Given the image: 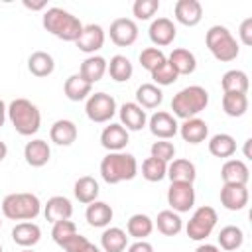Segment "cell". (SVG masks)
<instances>
[{"label":"cell","instance_id":"obj_1","mask_svg":"<svg viewBox=\"0 0 252 252\" xmlns=\"http://www.w3.org/2000/svg\"><path fill=\"white\" fill-rule=\"evenodd\" d=\"M138 175V161L128 152H108L100 159V177L108 185L130 181Z\"/></svg>","mask_w":252,"mask_h":252},{"label":"cell","instance_id":"obj_2","mask_svg":"<svg viewBox=\"0 0 252 252\" xmlns=\"http://www.w3.org/2000/svg\"><path fill=\"white\" fill-rule=\"evenodd\" d=\"M41 24L45 28V32H49L51 35L63 39V41H77V37L83 32V24L77 16H73L71 12L63 10V8H47L43 12Z\"/></svg>","mask_w":252,"mask_h":252},{"label":"cell","instance_id":"obj_3","mask_svg":"<svg viewBox=\"0 0 252 252\" xmlns=\"http://www.w3.org/2000/svg\"><path fill=\"white\" fill-rule=\"evenodd\" d=\"M209 104V93L205 87L201 85H189L185 89H181L177 94H173L171 98V110L175 118L187 120V118H195L199 112H203Z\"/></svg>","mask_w":252,"mask_h":252},{"label":"cell","instance_id":"obj_4","mask_svg":"<svg viewBox=\"0 0 252 252\" xmlns=\"http://www.w3.org/2000/svg\"><path fill=\"white\" fill-rule=\"evenodd\" d=\"M8 118L20 136H33L41 126V112L28 98H14L8 104Z\"/></svg>","mask_w":252,"mask_h":252},{"label":"cell","instance_id":"obj_5","mask_svg":"<svg viewBox=\"0 0 252 252\" xmlns=\"http://www.w3.org/2000/svg\"><path fill=\"white\" fill-rule=\"evenodd\" d=\"M205 43L211 51V55L220 61V63H230L238 57L240 53V47H238V41L236 37L230 33V30L226 26H211L205 33Z\"/></svg>","mask_w":252,"mask_h":252},{"label":"cell","instance_id":"obj_6","mask_svg":"<svg viewBox=\"0 0 252 252\" xmlns=\"http://www.w3.org/2000/svg\"><path fill=\"white\" fill-rule=\"evenodd\" d=\"M0 209L10 220H33L41 213V201L33 193H10L2 199Z\"/></svg>","mask_w":252,"mask_h":252},{"label":"cell","instance_id":"obj_7","mask_svg":"<svg viewBox=\"0 0 252 252\" xmlns=\"http://www.w3.org/2000/svg\"><path fill=\"white\" fill-rule=\"evenodd\" d=\"M217 220H219V215L213 207L209 205H203V207H197L191 215V219L187 220V226H185V232L191 240L195 242H201L205 240L207 236H211V232L215 230L217 226Z\"/></svg>","mask_w":252,"mask_h":252},{"label":"cell","instance_id":"obj_8","mask_svg":"<svg viewBox=\"0 0 252 252\" xmlns=\"http://www.w3.org/2000/svg\"><path fill=\"white\" fill-rule=\"evenodd\" d=\"M116 112H118L116 100H114L112 94H106V93H94L85 102V114H87V118L91 122H96V124L110 122Z\"/></svg>","mask_w":252,"mask_h":252},{"label":"cell","instance_id":"obj_9","mask_svg":"<svg viewBox=\"0 0 252 252\" xmlns=\"http://www.w3.org/2000/svg\"><path fill=\"white\" fill-rule=\"evenodd\" d=\"M167 205L175 213H189L195 205L193 183H171L167 189Z\"/></svg>","mask_w":252,"mask_h":252},{"label":"cell","instance_id":"obj_10","mask_svg":"<svg viewBox=\"0 0 252 252\" xmlns=\"http://www.w3.org/2000/svg\"><path fill=\"white\" fill-rule=\"evenodd\" d=\"M148 128L158 140H171L179 132V122L171 112L158 110L148 118Z\"/></svg>","mask_w":252,"mask_h":252},{"label":"cell","instance_id":"obj_11","mask_svg":"<svg viewBox=\"0 0 252 252\" xmlns=\"http://www.w3.org/2000/svg\"><path fill=\"white\" fill-rule=\"evenodd\" d=\"M110 41L118 47H130L138 39V26L132 18H116L110 24Z\"/></svg>","mask_w":252,"mask_h":252},{"label":"cell","instance_id":"obj_12","mask_svg":"<svg viewBox=\"0 0 252 252\" xmlns=\"http://www.w3.org/2000/svg\"><path fill=\"white\" fill-rule=\"evenodd\" d=\"M104 37L106 35H104L102 26H98V24H87V26H83V32L77 37L75 45H77L79 51H83L87 55H96V51L102 49V45H104Z\"/></svg>","mask_w":252,"mask_h":252},{"label":"cell","instance_id":"obj_13","mask_svg":"<svg viewBox=\"0 0 252 252\" xmlns=\"http://www.w3.org/2000/svg\"><path fill=\"white\" fill-rule=\"evenodd\" d=\"M148 35H150V41L159 49V47H167L173 43V39L177 37V28L175 24L161 16V18H156L152 24H150V30H148Z\"/></svg>","mask_w":252,"mask_h":252},{"label":"cell","instance_id":"obj_14","mask_svg":"<svg viewBox=\"0 0 252 252\" xmlns=\"http://www.w3.org/2000/svg\"><path fill=\"white\" fill-rule=\"evenodd\" d=\"M128 142H130V134L120 122H110L100 132V146L108 152H122Z\"/></svg>","mask_w":252,"mask_h":252},{"label":"cell","instance_id":"obj_15","mask_svg":"<svg viewBox=\"0 0 252 252\" xmlns=\"http://www.w3.org/2000/svg\"><path fill=\"white\" fill-rule=\"evenodd\" d=\"M248 199H250V193H248V187L246 185H228V183H222V189H220V205L226 211H242L248 205Z\"/></svg>","mask_w":252,"mask_h":252},{"label":"cell","instance_id":"obj_16","mask_svg":"<svg viewBox=\"0 0 252 252\" xmlns=\"http://www.w3.org/2000/svg\"><path fill=\"white\" fill-rule=\"evenodd\" d=\"M173 14L181 26L193 28L203 20V6L199 0H177L173 6Z\"/></svg>","mask_w":252,"mask_h":252},{"label":"cell","instance_id":"obj_17","mask_svg":"<svg viewBox=\"0 0 252 252\" xmlns=\"http://www.w3.org/2000/svg\"><path fill=\"white\" fill-rule=\"evenodd\" d=\"M118 116H120V124L128 130V132H138L148 124V114L142 106H138L136 102H124L118 108Z\"/></svg>","mask_w":252,"mask_h":252},{"label":"cell","instance_id":"obj_18","mask_svg":"<svg viewBox=\"0 0 252 252\" xmlns=\"http://www.w3.org/2000/svg\"><path fill=\"white\" fill-rule=\"evenodd\" d=\"M71 215H73V205L63 195H53L43 205V217L51 224L57 220H67V219H71Z\"/></svg>","mask_w":252,"mask_h":252},{"label":"cell","instance_id":"obj_19","mask_svg":"<svg viewBox=\"0 0 252 252\" xmlns=\"http://www.w3.org/2000/svg\"><path fill=\"white\" fill-rule=\"evenodd\" d=\"M24 158H26V163L28 165H32V167H43L51 159V148L41 138L30 140L24 146Z\"/></svg>","mask_w":252,"mask_h":252},{"label":"cell","instance_id":"obj_20","mask_svg":"<svg viewBox=\"0 0 252 252\" xmlns=\"http://www.w3.org/2000/svg\"><path fill=\"white\" fill-rule=\"evenodd\" d=\"M12 240L22 248H33L41 240V228L32 220H22L12 228Z\"/></svg>","mask_w":252,"mask_h":252},{"label":"cell","instance_id":"obj_21","mask_svg":"<svg viewBox=\"0 0 252 252\" xmlns=\"http://www.w3.org/2000/svg\"><path fill=\"white\" fill-rule=\"evenodd\" d=\"M77 136H79L77 124L69 118H59L49 128V138L57 146H71L77 140Z\"/></svg>","mask_w":252,"mask_h":252},{"label":"cell","instance_id":"obj_22","mask_svg":"<svg viewBox=\"0 0 252 252\" xmlns=\"http://www.w3.org/2000/svg\"><path fill=\"white\" fill-rule=\"evenodd\" d=\"M222 183L228 185H246L250 179V169L242 159H226L220 167Z\"/></svg>","mask_w":252,"mask_h":252},{"label":"cell","instance_id":"obj_23","mask_svg":"<svg viewBox=\"0 0 252 252\" xmlns=\"http://www.w3.org/2000/svg\"><path fill=\"white\" fill-rule=\"evenodd\" d=\"M179 134L187 144H201L209 138V126L203 118H187L179 124Z\"/></svg>","mask_w":252,"mask_h":252},{"label":"cell","instance_id":"obj_24","mask_svg":"<svg viewBox=\"0 0 252 252\" xmlns=\"http://www.w3.org/2000/svg\"><path fill=\"white\" fill-rule=\"evenodd\" d=\"M171 179V183H193L197 177V167L193 161L185 159V158H177L171 159L167 163V175Z\"/></svg>","mask_w":252,"mask_h":252},{"label":"cell","instance_id":"obj_25","mask_svg":"<svg viewBox=\"0 0 252 252\" xmlns=\"http://www.w3.org/2000/svg\"><path fill=\"white\" fill-rule=\"evenodd\" d=\"M112 217H114L112 207H110L108 203H104V201H98V199H96V201H93V203L87 205L85 219H87V222H89L91 226H94V228H104V226H108L110 220H112Z\"/></svg>","mask_w":252,"mask_h":252},{"label":"cell","instance_id":"obj_26","mask_svg":"<svg viewBox=\"0 0 252 252\" xmlns=\"http://www.w3.org/2000/svg\"><path fill=\"white\" fill-rule=\"evenodd\" d=\"M106 65H108V61H106L102 55H89V57L81 63V67H79V75H81L87 83L94 85V83H98V81L104 77V73H106Z\"/></svg>","mask_w":252,"mask_h":252},{"label":"cell","instance_id":"obj_27","mask_svg":"<svg viewBox=\"0 0 252 252\" xmlns=\"http://www.w3.org/2000/svg\"><path fill=\"white\" fill-rule=\"evenodd\" d=\"M63 93L69 100L73 102H79V100H87L91 94H93V85L87 83L79 73L75 75H69L65 79V85H63Z\"/></svg>","mask_w":252,"mask_h":252},{"label":"cell","instance_id":"obj_28","mask_svg":"<svg viewBox=\"0 0 252 252\" xmlns=\"http://www.w3.org/2000/svg\"><path fill=\"white\" fill-rule=\"evenodd\" d=\"M167 63L173 67V71L177 75H191L195 69H197V59H195V53L185 49V47H177L169 53L167 57Z\"/></svg>","mask_w":252,"mask_h":252},{"label":"cell","instance_id":"obj_29","mask_svg":"<svg viewBox=\"0 0 252 252\" xmlns=\"http://www.w3.org/2000/svg\"><path fill=\"white\" fill-rule=\"evenodd\" d=\"M100 248L104 252H124L128 248V234L120 226H106L100 234Z\"/></svg>","mask_w":252,"mask_h":252},{"label":"cell","instance_id":"obj_30","mask_svg":"<svg viewBox=\"0 0 252 252\" xmlns=\"http://www.w3.org/2000/svg\"><path fill=\"white\" fill-rule=\"evenodd\" d=\"M163 100V93L158 85L154 83H144L136 89V104L142 106L144 110H154L161 104Z\"/></svg>","mask_w":252,"mask_h":252},{"label":"cell","instance_id":"obj_31","mask_svg":"<svg viewBox=\"0 0 252 252\" xmlns=\"http://www.w3.org/2000/svg\"><path fill=\"white\" fill-rule=\"evenodd\" d=\"M73 193H75V199L83 205H89L93 201L98 199V193H100V187H98V181L91 175H83L75 181L73 185Z\"/></svg>","mask_w":252,"mask_h":252},{"label":"cell","instance_id":"obj_32","mask_svg":"<svg viewBox=\"0 0 252 252\" xmlns=\"http://www.w3.org/2000/svg\"><path fill=\"white\" fill-rule=\"evenodd\" d=\"M154 226H158V230L163 236H177L183 230V220H181L179 213H175L171 209H165V211L158 213V219L154 220Z\"/></svg>","mask_w":252,"mask_h":252},{"label":"cell","instance_id":"obj_33","mask_svg":"<svg viewBox=\"0 0 252 252\" xmlns=\"http://www.w3.org/2000/svg\"><path fill=\"white\" fill-rule=\"evenodd\" d=\"M28 71L39 79L49 77L55 71V61L47 51H33L28 57Z\"/></svg>","mask_w":252,"mask_h":252},{"label":"cell","instance_id":"obj_34","mask_svg":"<svg viewBox=\"0 0 252 252\" xmlns=\"http://www.w3.org/2000/svg\"><path fill=\"white\" fill-rule=\"evenodd\" d=\"M152 232H154V220L144 213H136L126 220V234L136 240H146Z\"/></svg>","mask_w":252,"mask_h":252},{"label":"cell","instance_id":"obj_35","mask_svg":"<svg viewBox=\"0 0 252 252\" xmlns=\"http://www.w3.org/2000/svg\"><path fill=\"white\" fill-rule=\"evenodd\" d=\"M209 154L215 156V158H222V159H228L236 154V140L230 136V134H215L211 140H209Z\"/></svg>","mask_w":252,"mask_h":252},{"label":"cell","instance_id":"obj_36","mask_svg":"<svg viewBox=\"0 0 252 252\" xmlns=\"http://www.w3.org/2000/svg\"><path fill=\"white\" fill-rule=\"evenodd\" d=\"M220 87H222V93H240V94H246L248 93V87H250V81H248V75L244 71L230 69V71H226L220 77Z\"/></svg>","mask_w":252,"mask_h":252},{"label":"cell","instance_id":"obj_37","mask_svg":"<svg viewBox=\"0 0 252 252\" xmlns=\"http://www.w3.org/2000/svg\"><path fill=\"white\" fill-rule=\"evenodd\" d=\"M106 73L110 75L112 81L126 83V81L132 79L134 67H132V61L126 55H114V57H110V63L106 65Z\"/></svg>","mask_w":252,"mask_h":252},{"label":"cell","instance_id":"obj_38","mask_svg":"<svg viewBox=\"0 0 252 252\" xmlns=\"http://www.w3.org/2000/svg\"><path fill=\"white\" fill-rule=\"evenodd\" d=\"M217 240H219V246H220L222 250L232 252V250H238V248L242 246V242H244V232H242V228L236 226V224H226V226L220 228Z\"/></svg>","mask_w":252,"mask_h":252},{"label":"cell","instance_id":"obj_39","mask_svg":"<svg viewBox=\"0 0 252 252\" xmlns=\"http://www.w3.org/2000/svg\"><path fill=\"white\" fill-rule=\"evenodd\" d=\"M222 110L230 118H240L248 110V96L240 93H224L222 94Z\"/></svg>","mask_w":252,"mask_h":252},{"label":"cell","instance_id":"obj_40","mask_svg":"<svg viewBox=\"0 0 252 252\" xmlns=\"http://www.w3.org/2000/svg\"><path fill=\"white\" fill-rule=\"evenodd\" d=\"M167 175V163L161 161V159H156V158H146L142 161V177L150 183H158L161 181L163 177Z\"/></svg>","mask_w":252,"mask_h":252},{"label":"cell","instance_id":"obj_41","mask_svg":"<svg viewBox=\"0 0 252 252\" xmlns=\"http://www.w3.org/2000/svg\"><path fill=\"white\" fill-rule=\"evenodd\" d=\"M165 59H167L165 53H163L161 49H158V47H146V49H142V53H140V57H138L140 65H142L148 73H152L154 69H158Z\"/></svg>","mask_w":252,"mask_h":252},{"label":"cell","instance_id":"obj_42","mask_svg":"<svg viewBox=\"0 0 252 252\" xmlns=\"http://www.w3.org/2000/svg\"><path fill=\"white\" fill-rule=\"evenodd\" d=\"M150 75H152L154 85H158L159 89H161V87H167V85H173V83L177 81V77H179V75L173 71V67L167 63V59H165L158 69H154Z\"/></svg>","mask_w":252,"mask_h":252},{"label":"cell","instance_id":"obj_43","mask_svg":"<svg viewBox=\"0 0 252 252\" xmlns=\"http://www.w3.org/2000/svg\"><path fill=\"white\" fill-rule=\"evenodd\" d=\"M159 10V0H136L132 4V14L136 16V20H152V16H156V12Z\"/></svg>","mask_w":252,"mask_h":252},{"label":"cell","instance_id":"obj_44","mask_svg":"<svg viewBox=\"0 0 252 252\" xmlns=\"http://www.w3.org/2000/svg\"><path fill=\"white\" fill-rule=\"evenodd\" d=\"M150 156L156 158V159H161V161L169 163V161L175 158V146H173L169 140H158V142L152 144Z\"/></svg>","mask_w":252,"mask_h":252},{"label":"cell","instance_id":"obj_45","mask_svg":"<svg viewBox=\"0 0 252 252\" xmlns=\"http://www.w3.org/2000/svg\"><path fill=\"white\" fill-rule=\"evenodd\" d=\"M77 232V224L67 219V220H57L53 222V228H51V238L55 244H61L63 240H67L69 236H73Z\"/></svg>","mask_w":252,"mask_h":252},{"label":"cell","instance_id":"obj_46","mask_svg":"<svg viewBox=\"0 0 252 252\" xmlns=\"http://www.w3.org/2000/svg\"><path fill=\"white\" fill-rule=\"evenodd\" d=\"M89 244V240H87V236H83V234H79V232H75L73 236H69L67 240H63L59 246L65 250V252H81L85 246Z\"/></svg>","mask_w":252,"mask_h":252},{"label":"cell","instance_id":"obj_47","mask_svg":"<svg viewBox=\"0 0 252 252\" xmlns=\"http://www.w3.org/2000/svg\"><path fill=\"white\" fill-rule=\"evenodd\" d=\"M238 37L242 45H252V18H244L238 28Z\"/></svg>","mask_w":252,"mask_h":252},{"label":"cell","instance_id":"obj_48","mask_svg":"<svg viewBox=\"0 0 252 252\" xmlns=\"http://www.w3.org/2000/svg\"><path fill=\"white\" fill-rule=\"evenodd\" d=\"M126 252H154V246L148 240H136L126 248Z\"/></svg>","mask_w":252,"mask_h":252},{"label":"cell","instance_id":"obj_49","mask_svg":"<svg viewBox=\"0 0 252 252\" xmlns=\"http://www.w3.org/2000/svg\"><path fill=\"white\" fill-rule=\"evenodd\" d=\"M24 6L28 10H47V2H30V0H24Z\"/></svg>","mask_w":252,"mask_h":252},{"label":"cell","instance_id":"obj_50","mask_svg":"<svg viewBox=\"0 0 252 252\" xmlns=\"http://www.w3.org/2000/svg\"><path fill=\"white\" fill-rule=\"evenodd\" d=\"M195 252H220V248L219 246H215V244H199L197 248H195Z\"/></svg>","mask_w":252,"mask_h":252},{"label":"cell","instance_id":"obj_51","mask_svg":"<svg viewBox=\"0 0 252 252\" xmlns=\"http://www.w3.org/2000/svg\"><path fill=\"white\" fill-rule=\"evenodd\" d=\"M6 118H8V106H6V102L0 98V128L4 126Z\"/></svg>","mask_w":252,"mask_h":252},{"label":"cell","instance_id":"obj_52","mask_svg":"<svg viewBox=\"0 0 252 252\" xmlns=\"http://www.w3.org/2000/svg\"><path fill=\"white\" fill-rule=\"evenodd\" d=\"M6 156H8V146H6V144L0 140V163L6 159Z\"/></svg>","mask_w":252,"mask_h":252},{"label":"cell","instance_id":"obj_53","mask_svg":"<svg viewBox=\"0 0 252 252\" xmlns=\"http://www.w3.org/2000/svg\"><path fill=\"white\" fill-rule=\"evenodd\" d=\"M81 252H100V248H98V246H94L93 242H89V244H87V246H85Z\"/></svg>","mask_w":252,"mask_h":252},{"label":"cell","instance_id":"obj_54","mask_svg":"<svg viewBox=\"0 0 252 252\" xmlns=\"http://www.w3.org/2000/svg\"><path fill=\"white\" fill-rule=\"evenodd\" d=\"M250 144H252V140L248 138L246 144H244V156H246V158H250Z\"/></svg>","mask_w":252,"mask_h":252},{"label":"cell","instance_id":"obj_55","mask_svg":"<svg viewBox=\"0 0 252 252\" xmlns=\"http://www.w3.org/2000/svg\"><path fill=\"white\" fill-rule=\"evenodd\" d=\"M22 252H33V250H32V248H24Z\"/></svg>","mask_w":252,"mask_h":252},{"label":"cell","instance_id":"obj_56","mask_svg":"<svg viewBox=\"0 0 252 252\" xmlns=\"http://www.w3.org/2000/svg\"><path fill=\"white\" fill-rule=\"evenodd\" d=\"M0 252H2V242H0Z\"/></svg>","mask_w":252,"mask_h":252},{"label":"cell","instance_id":"obj_57","mask_svg":"<svg viewBox=\"0 0 252 252\" xmlns=\"http://www.w3.org/2000/svg\"><path fill=\"white\" fill-rule=\"evenodd\" d=\"M0 228H2V220H0Z\"/></svg>","mask_w":252,"mask_h":252}]
</instances>
